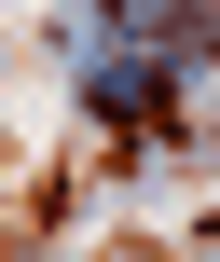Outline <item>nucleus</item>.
I'll use <instances>...</instances> for the list:
<instances>
[{"label": "nucleus", "instance_id": "obj_1", "mask_svg": "<svg viewBox=\"0 0 220 262\" xmlns=\"http://www.w3.org/2000/svg\"><path fill=\"white\" fill-rule=\"evenodd\" d=\"M96 262H165V249H152V235H110V249H96Z\"/></svg>", "mask_w": 220, "mask_h": 262}]
</instances>
